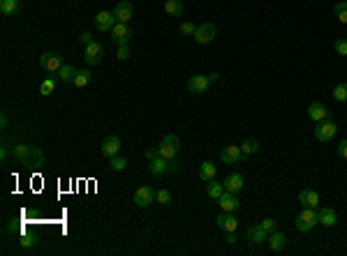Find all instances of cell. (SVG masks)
Wrapping results in <instances>:
<instances>
[{
    "mask_svg": "<svg viewBox=\"0 0 347 256\" xmlns=\"http://www.w3.org/2000/svg\"><path fill=\"white\" fill-rule=\"evenodd\" d=\"M215 222H218V228H222V231H236V228H239V222H236V217L232 215V212L222 210Z\"/></svg>",
    "mask_w": 347,
    "mask_h": 256,
    "instance_id": "ac0fdd59",
    "label": "cell"
},
{
    "mask_svg": "<svg viewBox=\"0 0 347 256\" xmlns=\"http://www.w3.org/2000/svg\"><path fill=\"white\" fill-rule=\"evenodd\" d=\"M111 39L116 42L118 46H125L132 39V30L128 28V23H116L111 28Z\"/></svg>",
    "mask_w": 347,
    "mask_h": 256,
    "instance_id": "7c38bea8",
    "label": "cell"
},
{
    "mask_svg": "<svg viewBox=\"0 0 347 256\" xmlns=\"http://www.w3.org/2000/svg\"><path fill=\"white\" fill-rule=\"evenodd\" d=\"M76 72H79V69H76L74 65H63V67L56 72V79H58V81H63V83H74Z\"/></svg>",
    "mask_w": 347,
    "mask_h": 256,
    "instance_id": "603a6c76",
    "label": "cell"
},
{
    "mask_svg": "<svg viewBox=\"0 0 347 256\" xmlns=\"http://www.w3.org/2000/svg\"><path fill=\"white\" fill-rule=\"evenodd\" d=\"M178 171V159H167V173H176Z\"/></svg>",
    "mask_w": 347,
    "mask_h": 256,
    "instance_id": "60d3db41",
    "label": "cell"
},
{
    "mask_svg": "<svg viewBox=\"0 0 347 256\" xmlns=\"http://www.w3.org/2000/svg\"><path fill=\"white\" fill-rule=\"evenodd\" d=\"M148 173L151 175H162V173H167V159L160 155V157H155L153 162H148Z\"/></svg>",
    "mask_w": 347,
    "mask_h": 256,
    "instance_id": "d4e9b609",
    "label": "cell"
},
{
    "mask_svg": "<svg viewBox=\"0 0 347 256\" xmlns=\"http://www.w3.org/2000/svg\"><path fill=\"white\" fill-rule=\"evenodd\" d=\"M79 39H81V44H83V46H88V44L93 42V35H91V32H83V35H81Z\"/></svg>",
    "mask_w": 347,
    "mask_h": 256,
    "instance_id": "f6af8a7d",
    "label": "cell"
},
{
    "mask_svg": "<svg viewBox=\"0 0 347 256\" xmlns=\"http://www.w3.org/2000/svg\"><path fill=\"white\" fill-rule=\"evenodd\" d=\"M222 185H225V189L227 192H232V194H239L243 189V175L241 173H229L222 180Z\"/></svg>",
    "mask_w": 347,
    "mask_h": 256,
    "instance_id": "d6986e66",
    "label": "cell"
},
{
    "mask_svg": "<svg viewBox=\"0 0 347 256\" xmlns=\"http://www.w3.org/2000/svg\"><path fill=\"white\" fill-rule=\"evenodd\" d=\"M269 247H271V252L273 254H280L282 249H285V245H287V238H285V233H280V231H273V233H269Z\"/></svg>",
    "mask_w": 347,
    "mask_h": 256,
    "instance_id": "44dd1931",
    "label": "cell"
},
{
    "mask_svg": "<svg viewBox=\"0 0 347 256\" xmlns=\"http://www.w3.org/2000/svg\"><path fill=\"white\" fill-rule=\"evenodd\" d=\"M317 219H319V224H324V226H336L338 215H336L333 208H317Z\"/></svg>",
    "mask_w": 347,
    "mask_h": 256,
    "instance_id": "7402d4cb",
    "label": "cell"
},
{
    "mask_svg": "<svg viewBox=\"0 0 347 256\" xmlns=\"http://www.w3.org/2000/svg\"><path fill=\"white\" fill-rule=\"evenodd\" d=\"M236 231H227V238H225V242H229V245H232V242H236Z\"/></svg>",
    "mask_w": 347,
    "mask_h": 256,
    "instance_id": "bcb514c9",
    "label": "cell"
},
{
    "mask_svg": "<svg viewBox=\"0 0 347 256\" xmlns=\"http://www.w3.org/2000/svg\"><path fill=\"white\" fill-rule=\"evenodd\" d=\"M155 201H158L160 205H169L172 203V194H169L167 189H158V192H155Z\"/></svg>",
    "mask_w": 347,
    "mask_h": 256,
    "instance_id": "d590c367",
    "label": "cell"
},
{
    "mask_svg": "<svg viewBox=\"0 0 347 256\" xmlns=\"http://www.w3.org/2000/svg\"><path fill=\"white\" fill-rule=\"evenodd\" d=\"M83 58H86V62H88V65H100V62H102V58H104V46L93 39L91 44L86 46V51H83Z\"/></svg>",
    "mask_w": 347,
    "mask_h": 256,
    "instance_id": "8992f818",
    "label": "cell"
},
{
    "mask_svg": "<svg viewBox=\"0 0 347 256\" xmlns=\"http://www.w3.org/2000/svg\"><path fill=\"white\" fill-rule=\"evenodd\" d=\"M9 152H12V150H9L7 145H5V148H2V150H0V159H2V162H5V159L9 157Z\"/></svg>",
    "mask_w": 347,
    "mask_h": 256,
    "instance_id": "7dc6e473",
    "label": "cell"
},
{
    "mask_svg": "<svg viewBox=\"0 0 347 256\" xmlns=\"http://www.w3.org/2000/svg\"><path fill=\"white\" fill-rule=\"evenodd\" d=\"M155 157H160V150H158V148H151V150H146V159H148V162H153Z\"/></svg>",
    "mask_w": 347,
    "mask_h": 256,
    "instance_id": "7bdbcfd3",
    "label": "cell"
},
{
    "mask_svg": "<svg viewBox=\"0 0 347 256\" xmlns=\"http://www.w3.org/2000/svg\"><path fill=\"white\" fill-rule=\"evenodd\" d=\"M111 12L116 14V21L118 23H128L132 19V14H135V7H132L130 0H121V2H116V7Z\"/></svg>",
    "mask_w": 347,
    "mask_h": 256,
    "instance_id": "8fae6325",
    "label": "cell"
},
{
    "mask_svg": "<svg viewBox=\"0 0 347 256\" xmlns=\"http://www.w3.org/2000/svg\"><path fill=\"white\" fill-rule=\"evenodd\" d=\"M23 169H39V166H44V152L31 145V152H28V157L21 162Z\"/></svg>",
    "mask_w": 347,
    "mask_h": 256,
    "instance_id": "4fadbf2b",
    "label": "cell"
},
{
    "mask_svg": "<svg viewBox=\"0 0 347 256\" xmlns=\"http://www.w3.org/2000/svg\"><path fill=\"white\" fill-rule=\"evenodd\" d=\"M165 12L169 16H183L185 7H183L181 0H165Z\"/></svg>",
    "mask_w": 347,
    "mask_h": 256,
    "instance_id": "4316f807",
    "label": "cell"
},
{
    "mask_svg": "<svg viewBox=\"0 0 347 256\" xmlns=\"http://www.w3.org/2000/svg\"><path fill=\"white\" fill-rule=\"evenodd\" d=\"M243 159H248L245 155H243L241 145H227V148H222L220 150V162H225V164H236V162H243Z\"/></svg>",
    "mask_w": 347,
    "mask_h": 256,
    "instance_id": "52a82bcc",
    "label": "cell"
},
{
    "mask_svg": "<svg viewBox=\"0 0 347 256\" xmlns=\"http://www.w3.org/2000/svg\"><path fill=\"white\" fill-rule=\"evenodd\" d=\"M88 83H91V72H88V69H79L72 85H74V88H86Z\"/></svg>",
    "mask_w": 347,
    "mask_h": 256,
    "instance_id": "f546056e",
    "label": "cell"
},
{
    "mask_svg": "<svg viewBox=\"0 0 347 256\" xmlns=\"http://www.w3.org/2000/svg\"><path fill=\"white\" fill-rule=\"evenodd\" d=\"M0 125H2V129L7 127V113H2V118H0Z\"/></svg>",
    "mask_w": 347,
    "mask_h": 256,
    "instance_id": "c3c4849f",
    "label": "cell"
},
{
    "mask_svg": "<svg viewBox=\"0 0 347 256\" xmlns=\"http://www.w3.org/2000/svg\"><path fill=\"white\" fill-rule=\"evenodd\" d=\"M299 203H301L303 208H319V194H317L315 189H301Z\"/></svg>",
    "mask_w": 347,
    "mask_h": 256,
    "instance_id": "2e32d148",
    "label": "cell"
},
{
    "mask_svg": "<svg viewBox=\"0 0 347 256\" xmlns=\"http://www.w3.org/2000/svg\"><path fill=\"white\" fill-rule=\"evenodd\" d=\"M56 81H58V79H44V81L39 83V95H42V97H49V95L56 90Z\"/></svg>",
    "mask_w": 347,
    "mask_h": 256,
    "instance_id": "4dcf8cb0",
    "label": "cell"
},
{
    "mask_svg": "<svg viewBox=\"0 0 347 256\" xmlns=\"http://www.w3.org/2000/svg\"><path fill=\"white\" fill-rule=\"evenodd\" d=\"M241 150H243V155L248 157V155H252V152L259 150V141H257V139H245V141L241 143Z\"/></svg>",
    "mask_w": 347,
    "mask_h": 256,
    "instance_id": "1f68e13d",
    "label": "cell"
},
{
    "mask_svg": "<svg viewBox=\"0 0 347 256\" xmlns=\"http://www.w3.org/2000/svg\"><path fill=\"white\" fill-rule=\"evenodd\" d=\"M116 14H113V12H98V14H95V28H98L100 32H111V28L113 26H116Z\"/></svg>",
    "mask_w": 347,
    "mask_h": 256,
    "instance_id": "ba28073f",
    "label": "cell"
},
{
    "mask_svg": "<svg viewBox=\"0 0 347 256\" xmlns=\"http://www.w3.org/2000/svg\"><path fill=\"white\" fill-rule=\"evenodd\" d=\"M308 115H310V120H315V122H322V120H329L331 115H329V109H326L322 102H312V104L308 106Z\"/></svg>",
    "mask_w": 347,
    "mask_h": 256,
    "instance_id": "9a60e30c",
    "label": "cell"
},
{
    "mask_svg": "<svg viewBox=\"0 0 347 256\" xmlns=\"http://www.w3.org/2000/svg\"><path fill=\"white\" fill-rule=\"evenodd\" d=\"M338 155H340L343 159H347V139L338 143Z\"/></svg>",
    "mask_w": 347,
    "mask_h": 256,
    "instance_id": "b9f144b4",
    "label": "cell"
},
{
    "mask_svg": "<svg viewBox=\"0 0 347 256\" xmlns=\"http://www.w3.org/2000/svg\"><path fill=\"white\" fill-rule=\"evenodd\" d=\"M333 49H336L338 56H347V39H336V42H333Z\"/></svg>",
    "mask_w": 347,
    "mask_h": 256,
    "instance_id": "74e56055",
    "label": "cell"
},
{
    "mask_svg": "<svg viewBox=\"0 0 347 256\" xmlns=\"http://www.w3.org/2000/svg\"><path fill=\"white\" fill-rule=\"evenodd\" d=\"M215 35H218V28H215V23H211V21H206V23H199L197 26V30H195V42L197 44H202V46H206V44H211L213 39H215Z\"/></svg>",
    "mask_w": 347,
    "mask_h": 256,
    "instance_id": "3957f363",
    "label": "cell"
},
{
    "mask_svg": "<svg viewBox=\"0 0 347 256\" xmlns=\"http://www.w3.org/2000/svg\"><path fill=\"white\" fill-rule=\"evenodd\" d=\"M21 245H23V247H33V245H35V238H31V235H23Z\"/></svg>",
    "mask_w": 347,
    "mask_h": 256,
    "instance_id": "ee69618b",
    "label": "cell"
},
{
    "mask_svg": "<svg viewBox=\"0 0 347 256\" xmlns=\"http://www.w3.org/2000/svg\"><path fill=\"white\" fill-rule=\"evenodd\" d=\"M39 65H42V69H46V72H51V74H56L58 69L65 65L63 62V56H58V53H53V51H46L39 56Z\"/></svg>",
    "mask_w": 347,
    "mask_h": 256,
    "instance_id": "5b68a950",
    "label": "cell"
},
{
    "mask_svg": "<svg viewBox=\"0 0 347 256\" xmlns=\"http://www.w3.org/2000/svg\"><path fill=\"white\" fill-rule=\"evenodd\" d=\"M116 58H118V60H128V58H130L128 44H125V46H118V53H116Z\"/></svg>",
    "mask_w": 347,
    "mask_h": 256,
    "instance_id": "ab89813d",
    "label": "cell"
},
{
    "mask_svg": "<svg viewBox=\"0 0 347 256\" xmlns=\"http://www.w3.org/2000/svg\"><path fill=\"white\" fill-rule=\"evenodd\" d=\"M333 14H336V19H338L340 23H347V0H343V2H338V5L333 7Z\"/></svg>",
    "mask_w": 347,
    "mask_h": 256,
    "instance_id": "d6a6232c",
    "label": "cell"
},
{
    "mask_svg": "<svg viewBox=\"0 0 347 256\" xmlns=\"http://www.w3.org/2000/svg\"><path fill=\"white\" fill-rule=\"evenodd\" d=\"M245 238H248L252 245H262V242L269 240V233L262 228V224H257V226H250L248 231H245Z\"/></svg>",
    "mask_w": 347,
    "mask_h": 256,
    "instance_id": "e0dca14e",
    "label": "cell"
},
{
    "mask_svg": "<svg viewBox=\"0 0 347 256\" xmlns=\"http://www.w3.org/2000/svg\"><path fill=\"white\" fill-rule=\"evenodd\" d=\"M227 189H225V185L222 182H218V180H208L206 182V196L208 199H213V201H218L220 196L225 194Z\"/></svg>",
    "mask_w": 347,
    "mask_h": 256,
    "instance_id": "cb8c5ba5",
    "label": "cell"
},
{
    "mask_svg": "<svg viewBox=\"0 0 347 256\" xmlns=\"http://www.w3.org/2000/svg\"><path fill=\"white\" fill-rule=\"evenodd\" d=\"M211 85V79H208V74H195L188 79V90L192 92V95H202V92H206V88Z\"/></svg>",
    "mask_w": 347,
    "mask_h": 256,
    "instance_id": "9c48e42d",
    "label": "cell"
},
{
    "mask_svg": "<svg viewBox=\"0 0 347 256\" xmlns=\"http://www.w3.org/2000/svg\"><path fill=\"white\" fill-rule=\"evenodd\" d=\"M28 152H31V145H26V143L12 145V157H14V162H19V164H21L23 159L28 157Z\"/></svg>",
    "mask_w": 347,
    "mask_h": 256,
    "instance_id": "83f0119b",
    "label": "cell"
},
{
    "mask_svg": "<svg viewBox=\"0 0 347 256\" xmlns=\"http://www.w3.org/2000/svg\"><path fill=\"white\" fill-rule=\"evenodd\" d=\"M0 12L5 16H12L19 12V0H0Z\"/></svg>",
    "mask_w": 347,
    "mask_h": 256,
    "instance_id": "f1b7e54d",
    "label": "cell"
},
{
    "mask_svg": "<svg viewBox=\"0 0 347 256\" xmlns=\"http://www.w3.org/2000/svg\"><path fill=\"white\" fill-rule=\"evenodd\" d=\"M336 134H338V125H336L331 118H329V120H322L315 127V139H317V141H322V143L331 141Z\"/></svg>",
    "mask_w": 347,
    "mask_h": 256,
    "instance_id": "277c9868",
    "label": "cell"
},
{
    "mask_svg": "<svg viewBox=\"0 0 347 256\" xmlns=\"http://www.w3.org/2000/svg\"><path fill=\"white\" fill-rule=\"evenodd\" d=\"M100 152L104 155V157H113V155H118L121 152V139L118 136H106L104 141H102V145H100Z\"/></svg>",
    "mask_w": 347,
    "mask_h": 256,
    "instance_id": "5bb4252c",
    "label": "cell"
},
{
    "mask_svg": "<svg viewBox=\"0 0 347 256\" xmlns=\"http://www.w3.org/2000/svg\"><path fill=\"white\" fill-rule=\"evenodd\" d=\"M109 166H111V171H123L128 166V159L121 155H113V157H109Z\"/></svg>",
    "mask_w": 347,
    "mask_h": 256,
    "instance_id": "836d02e7",
    "label": "cell"
},
{
    "mask_svg": "<svg viewBox=\"0 0 347 256\" xmlns=\"http://www.w3.org/2000/svg\"><path fill=\"white\" fill-rule=\"evenodd\" d=\"M215 164L213 162H202V166H199V180H204V182H208V180H213L215 178Z\"/></svg>",
    "mask_w": 347,
    "mask_h": 256,
    "instance_id": "484cf974",
    "label": "cell"
},
{
    "mask_svg": "<svg viewBox=\"0 0 347 256\" xmlns=\"http://www.w3.org/2000/svg\"><path fill=\"white\" fill-rule=\"evenodd\" d=\"M333 99L336 102H347V83H338L333 88Z\"/></svg>",
    "mask_w": 347,
    "mask_h": 256,
    "instance_id": "e575fe53",
    "label": "cell"
},
{
    "mask_svg": "<svg viewBox=\"0 0 347 256\" xmlns=\"http://www.w3.org/2000/svg\"><path fill=\"white\" fill-rule=\"evenodd\" d=\"M259 224H262V228H264L266 233H273V231H278V222H276V219H273V217L262 219Z\"/></svg>",
    "mask_w": 347,
    "mask_h": 256,
    "instance_id": "8d00e7d4",
    "label": "cell"
},
{
    "mask_svg": "<svg viewBox=\"0 0 347 256\" xmlns=\"http://www.w3.org/2000/svg\"><path fill=\"white\" fill-rule=\"evenodd\" d=\"M319 224V219H317V208H303L301 215L296 217V231H301V233H308L310 228H315Z\"/></svg>",
    "mask_w": 347,
    "mask_h": 256,
    "instance_id": "7a4b0ae2",
    "label": "cell"
},
{
    "mask_svg": "<svg viewBox=\"0 0 347 256\" xmlns=\"http://www.w3.org/2000/svg\"><path fill=\"white\" fill-rule=\"evenodd\" d=\"M160 155L165 159H176V155H178V150H181V139L176 134H167L162 136V141H160Z\"/></svg>",
    "mask_w": 347,
    "mask_h": 256,
    "instance_id": "6da1fadb",
    "label": "cell"
},
{
    "mask_svg": "<svg viewBox=\"0 0 347 256\" xmlns=\"http://www.w3.org/2000/svg\"><path fill=\"white\" fill-rule=\"evenodd\" d=\"M195 30H197V26H192L190 21L181 23V32H183V35H195Z\"/></svg>",
    "mask_w": 347,
    "mask_h": 256,
    "instance_id": "f35d334b",
    "label": "cell"
},
{
    "mask_svg": "<svg viewBox=\"0 0 347 256\" xmlns=\"http://www.w3.org/2000/svg\"><path fill=\"white\" fill-rule=\"evenodd\" d=\"M155 201V189L151 185H141V187L135 192V205L139 208H146V205H151Z\"/></svg>",
    "mask_w": 347,
    "mask_h": 256,
    "instance_id": "30bf717a",
    "label": "cell"
},
{
    "mask_svg": "<svg viewBox=\"0 0 347 256\" xmlns=\"http://www.w3.org/2000/svg\"><path fill=\"white\" fill-rule=\"evenodd\" d=\"M208 79H211V83H213V81H218V79H220V74H218V72H211V74H208Z\"/></svg>",
    "mask_w": 347,
    "mask_h": 256,
    "instance_id": "681fc988",
    "label": "cell"
},
{
    "mask_svg": "<svg viewBox=\"0 0 347 256\" xmlns=\"http://www.w3.org/2000/svg\"><path fill=\"white\" fill-rule=\"evenodd\" d=\"M218 203L225 212H234V210H239V205H241L239 199H236V194H232V192H225V194L218 199Z\"/></svg>",
    "mask_w": 347,
    "mask_h": 256,
    "instance_id": "ffe728a7",
    "label": "cell"
}]
</instances>
